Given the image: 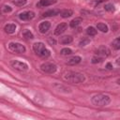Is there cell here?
I'll list each match as a JSON object with an SVG mask.
<instances>
[{
    "label": "cell",
    "mask_w": 120,
    "mask_h": 120,
    "mask_svg": "<svg viewBox=\"0 0 120 120\" xmlns=\"http://www.w3.org/2000/svg\"><path fill=\"white\" fill-rule=\"evenodd\" d=\"M92 103L98 107H104L111 103V98L108 95L98 94L92 98Z\"/></svg>",
    "instance_id": "cell-1"
},
{
    "label": "cell",
    "mask_w": 120,
    "mask_h": 120,
    "mask_svg": "<svg viewBox=\"0 0 120 120\" xmlns=\"http://www.w3.org/2000/svg\"><path fill=\"white\" fill-rule=\"evenodd\" d=\"M64 78L66 81L72 82V83H80V82H84L85 80V77L83 74L79 73V72H74V71H68V73L65 74Z\"/></svg>",
    "instance_id": "cell-2"
},
{
    "label": "cell",
    "mask_w": 120,
    "mask_h": 120,
    "mask_svg": "<svg viewBox=\"0 0 120 120\" xmlns=\"http://www.w3.org/2000/svg\"><path fill=\"white\" fill-rule=\"evenodd\" d=\"M33 49H34L35 52H36L38 56H40V57H42V58H47V57H49V56L51 55L50 51H49L48 49H46L45 45H44L42 42H36V43L33 45Z\"/></svg>",
    "instance_id": "cell-3"
},
{
    "label": "cell",
    "mask_w": 120,
    "mask_h": 120,
    "mask_svg": "<svg viewBox=\"0 0 120 120\" xmlns=\"http://www.w3.org/2000/svg\"><path fill=\"white\" fill-rule=\"evenodd\" d=\"M8 49L14 52H18V53H22L25 52V47L23 45H22L21 43H17V42H10L8 44Z\"/></svg>",
    "instance_id": "cell-4"
},
{
    "label": "cell",
    "mask_w": 120,
    "mask_h": 120,
    "mask_svg": "<svg viewBox=\"0 0 120 120\" xmlns=\"http://www.w3.org/2000/svg\"><path fill=\"white\" fill-rule=\"evenodd\" d=\"M11 66L13 68L19 70V71H25L28 69V65L23 63V62H21V61H18V60H12L11 61Z\"/></svg>",
    "instance_id": "cell-5"
},
{
    "label": "cell",
    "mask_w": 120,
    "mask_h": 120,
    "mask_svg": "<svg viewBox=\"0 0 120 120\" xmlns=\"http://www.w3.org/2000/svg\"><path fill=\"white\" fill-rule=\"evenodd\" d=\"M40 68H41V70H42L43 72H45V73H50V74L54 73V72L56 71V66H55L54 64H52V63H48V62L42 64V65L40 66Z\"/></svg>",
    "instance_id": "cell-6"
},
{
    "label": "cell",
    "mask_w": 120,
    "mask_h": 120,
    "mask_svg": "<svg viewBox=\"0 0 120 120\" xmlns=\"http://www.w3.org/2000/svg\"><path fill=\"white\" fill-rule=\"evenodd\" d=\"M96 54L98 56L104 58V57H107L108 55H110V50L105 46H100L96 50Z\"/></svg>",
    "instance_id": "cell-7"
},
{
    "label": "cell",
    "mask_w": 120,
    "mask_h": 120,
    "mask_svg": "<svg viewBox=\"0 0 120 120\" xmlns=\"http://www.w3.org/2000/svg\"><path fill=\"white\" fill-rule=\"evenodd\" d=\"M35 17V13L33 11H25L19 15V18L22 21H30Z\"/></svg>",
    "instance_id": "cell-8"
},
{
    "label": "cell",
    "mask_w": 120,
    "mask_h": 120,
    "mask_svg": "<svg viewBox=\"0 0 120 120\" xmlns=\"http://www.w3.org/2000/svg\"><path fill=\"white\" fill-rule=\"evenodd\" d=\"M50 27H51V22L45 21V22H42L39 23V25H38V30H39L40 33L45 34L46 32H48V30L50 29Z\"/></svg>",
    "instance_id": "cell-9"
},
{
    "label": "cell",
    "mask_w": 120,
    "mask_h": 120,
    "mask_svg": "<svg viewBox=\"0 0 120 120\" xmlns=\"http://www.w3.org/2000/svg\"><path fill=\"white\" fill-rule=\"evenodd\" d=\"M67 27H68V24L66 22H61L60 24H58L56 26V28L54 29V35L56 36H59L61 35L62 33H64L66 30H67Z\"/></svg>",
    "instance_id": "cell-10"
},
{
    "label": "cell",
    "mask_w": 120,
    "mask_h": 120,
    "mask_svg": "<svg viewBox=\"0 0 120 120\" xmlns=\"http://www.w3.org/2000/svg\"><path fill=\"white\" fill-rule=\"evenodd\" d=\"M4 30H5V32L8 33V34H13V33L16 31V25H15L14 23H8V24L5 25Z\"/></svg>",
    "instance_id": "cell-11"
},
{
    "label": "cell",
    "mask_w": 120,
    "mask_h": 120,
    "mask_svg": "<svg viewBox=\"0 0 120 120\" xmlns=\"http://www.w3.org/2000/svg\"><path fill=\"white\" fill-rule=\"evenodd\" d=\"M55 1L54 0H39V2L37 4V7L40 8V7H48L51 6L52 4H54Z\"/></svg>",
    "instance_id": "cell-12"
},
{
    "label": "cell",
    "mask_w": 120,
    "mask_h": 120,
    "mask_svg": "<svg viewBox=\"0 0 120 120\" xmlns=\"http://www.w3.org/2000/svg\"><path fill=\"white\" fill-rule=\"evenodd\" d=\"M58 14H60L59 9H50V10L45 11L42 14V16L43 17H51V16H55V15H58Z\"/></svg>",
    "instance_id": "cell-13"
},
{
    "label": "cell",
    "mask_w": 120,
    "mask_h": 120,
    "mask_svg": "<svg viewBox=\"0 0 120 120\" xmlns=\"http://www.w3.org/2000/svg\"><path fill=\"white\" fill-rule=\"evenodd\" d=\"M72 40H73V38L71 36H63L59 38V41L62 44H68V43L72 42Z\"/></svg>",
    "instance_id": "cell-14"
},
{
    "label": "cell",
    "mask_w": 120,
    "mask_h": 120,
    "mask_svg": "<svg viewBox=\"0 0 120 120\" xmlns=\"http://www.w3.org/2000/svg\"><path fill=\"white\" fill-rule=\"evenodd\" d=\"M81 60H82V58H81L80 56H73V57H71V58L68 61V65H71V66L77 65V64H79V63L81 62Z\"/></svg>",
    "instance_id": "cell-15"
},
{
    "label": "cell",
    "mask_w": 120,
    "mask_h": 120,
    "mask_svg": "<svg viewBox=\"0 0 120 120\" xmlns=\"http://www.w3.org/2000/svg\"><path fill=\"white\" fill-rule=\"evenodd\" d=\"M82 22V18H75V19H73V20L69 22V25H70V27L75 28V27H77V26H78Z\"/></svg>",
    "instance_id": "cell-16"
},
{
    "label": "cell",
    "mask_w": 120,
    "mask_h": 120,
    "mask_svg": "<svg viewBox=\"0 0 120 120\" xmlns=\"http://www.w3.org/2000/svg\"><path fill=\"white\" fill-rule=\"evenodd\" d=\"M72 14H73V12H72L71 9H64V10H61V11H60V15H61V17H63V18H68V17H70Z\"/></svg>",
    "instance_id": "cell-17"
},
{
    "label": "cell",
    "mask_w": 120,
    "mask_h": 120,
    "mask_svg": "<svg viewBox=\"0 0 120 120\" xmlns=\"http://www.w3.org/2000/svg\"><path fill=\"white\" fill-rule=\"evenodd\" d=\"M97 28H98L99 31L103 32V33H106V32H108V26H107L105 23H102V22H99V23H98V25H97Z\"/></svg>",
    "instance_id": "cell-18"
},
{
    "label": "cell",
    "mask_w": 120,
    "mask_h": 120,
    "mask_svg": "<svg viewBox=\"0 0 120 120\" xmlns=\"http://www.w3.org/2000/svg\"><path fill=\"white\" fill-rule=\"evenodd\" d=\"M86 34H87L88 36H90V37L96 36V35H97V30H96L93 26H89V27H87V29H86Z\"/></svg>",
    "instance_id": "cell-19"
},
{
    "label": "cell",
    "mask_w": 120,
    "mask_h": 120,
    "mask_svg": "<svg viewBox=\"0 0 120 120\" xmlns=\"http://www.w3.org/2000/svg\"><path fill=\"white\" fill-rule=\"evenodd\" d=\"M112 46L114 50H120V38H115L112 43Z\"/></svg>",
    "instance_id": "cell-20"
},
{
    "label": "cell",
    "mask_w": 120,
    "mask_h": 120,
    "mask_svg": "<svg viewBox=\"0 0 120 120\" xmlns=\"http://www.w3.org/2000/svg\"><path fill=\"white\" fill-rule=\"evenodd\" d=\"M22 35H23V37H24L25 38H27V39H32V38H34V35L32 34V32H30V30L25 29V30L23 31Z\"/></svg>",
    "instance_id": "cell-21"
},
{
    "label": "cell",
    "mask_w": 120,
    "mask_h": 120,
    "mask_svg": "<svg viewBox=\"0 0 120 120\" xmlns=\"http://www.w3.org/2000/svg\"><path fill=\"white\" fill-rule=\"evenodd\" d=\"M26 2H27V0H12V3L18 7H22V6L25 5Z\"/></svg>",
    "instance_id": "cell-22"
},
{
    "label": "cell",
    "mask_w": 120,
    "mask_h": 120,
    "mask_svg": "<svg viewBox=\"0 0 120 120\" xmlns=\"http://www.w3.org/2000/svg\"><path fill=\"white\" fill-rule=\"evenodd\" d=\"M71 53H72V51L69 48H64L61 50V54H63V55H68Z\"/></svg>",
    "instance_id": "cell-23"
},
{
    "label": "cell",
    "mask_w": 120,
    "mask_h": 120,
    "mask_svg": "<svg viewBox=\"0 0 120 120\" xmlns=\"http://www.w3.org/2000/svg\"><path fill=\"white\" fill-rule=\"evenodd\" d=\"M102 60H103V58L100 57V56H94V57L92 58V63H93V64L99 63V62H101Z\"/></svg>",
    "instance_id": "cell-24"
},
{
    "label": "cell",
    "mask_w": 120,
    "mask_h": 120,
    "mask_svg": "<svg viewBox=\"0 0 120 120\" xmlns=\"http://www.w3.org/2000/svg\"><path fill=\"white\" fill-rule=\"evenodd\" d=\"M104 8H105V10H107V11H113V10H114V7H113V5H112V4H107V5H105Z\"/></svg>",
    "instance_id": "cell-25"
},
{
    "label": "cell",
    "mask_w": 120,
    "mask_h": 120,
    "mask_svg": "<svg viewBox=\"0 0 120 120\" xmlns=\"http://www.w3.org/2000/svg\"><path fill=\"white\" fill-rule=\"evenodd\" d=\"M89 42H90V39H89V38H83V39L80 42V45H81V46H85V45H87Z\"/></svg>",
    "instance_id": "cell-26"
},
{
    "label": "cell",
    "mask_w": 120,
    "mask_h": 120,
    "mask_svg": "<svg viewBox=\"0 0 120 120\" xmlns=\"http://www.w3.org/2000/svg\"><path fill=\"white\" fill-rule=\"evenodd\" d=\"M3 11L6 12V13H7V12H10V11H11V8H10L9 6H4V7H3Z\"/></svg>",
    "instance_id": "cell-27"
},
{
    "label": "cell",
    "mask_w": 120,
    "mask_h": 120,
    "mask_svg": "<svg viewBox=\"0 0 120 120\" xmlns=\"http://www.w3.org/2000/svg\"><path fill=\"white\" fill-rule=\"evenodd\" d=\"M106 68H107L108 69H112V66L111 63H108V64L106 65Z\"/></svg>",
    "instance_id": "cell-28"
},
{
    "label": "cell",
    "mask_w": 120,
    "mask_h": 120,
    "mask_svg": "<svg viewBox=\"0 0 120 120\" xmlns=\"http://www.w3.org/2000/svg\"><path fill=\"white\" fill-rule=\"evenodd\" d=\"M49 42H50L52 45V44H55V40H54V39L52 40V38H49Z\"/></svg>",
    "instance_id": "cell-29"
},
{
    "label": "cell",
    "mask_w": 120,
    "mask_h": 120,
    "mask_svg": "<svg viewBox=\"0 0 120 120\" xmlns=\"http://www.w3.org/2000/svg\"><path fill=\"white\" fill-rule=\"evenodd\" d=\"M116 64H117V65H118V66H120V57H119V58H117V59H116Z\"/></svg>",
    "instance_id": "cell-30"
},
{
    "label": "cell",
    "mask_w": 120,
    "mask_h": 120,
    "mask_svg": "<svg viewBox=\"0 0 120 120\" xmlns=\"http://www.w3.org/2000/svg\"><path fill=\"white\" fill-rule=\"evenodd\" d=\"M104 1H107V0H99V1L98 2V4H99V3H101V2H104Z\"/></svg>",
    "instance_id": "cell-31"
},
{
    "label": "cell",
    "mask_w": 120,
    "mask_h": 120,
    "mask_svg": "<svg viewBox=\"0 0 120 120\" xmlns=\"http://www.w3.org/2000/svg\"><path fill=\"white\" fill-rule=\"evenodd\" d=\"M117 83H118V84H120V79H118V80H117Z\"/></svg>",
    "instance_id": "cell-32"
}]
</instances>
